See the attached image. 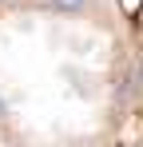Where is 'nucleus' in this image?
<instances>
[{
  "mask_svg": "<svg viewBox=\"0 0 143 147\" xmlns=\"http://www.w3.org/2000/svg\"><path fill=\"white\" fill-rule=\"evenodd\" d=\"M143 111V40L127 0H0V147H107Z\"/></svg>",
  "mask_w": 143,
  "mask_h": 147,
  "instance_id": "nucleus-1",
  "label": "nucleus"
}]
</instances>
